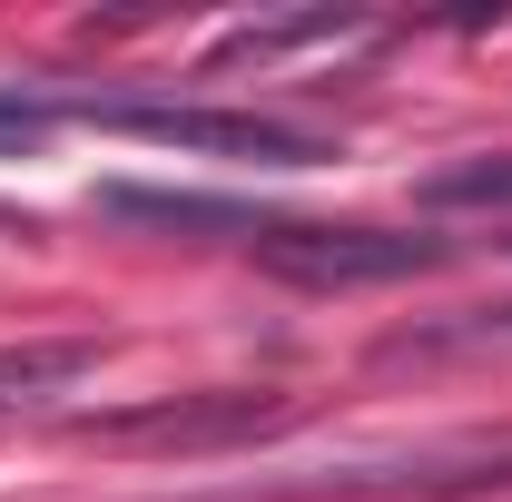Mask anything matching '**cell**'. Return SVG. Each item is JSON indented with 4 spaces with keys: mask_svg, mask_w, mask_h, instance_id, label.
<instances>
[{
    "mask_svg": "<svg viewBox=\"0 0 512 502\" xmlns=\"http://www.w3.org/2000/svg\"><path fill=\"white\" fill-rule=\"evenodd\" d=\"M247 247L286 286H394L434 276L444 237H394V227H325V217H247Z\"/></svg>",
    "mask_w": 512,
    "mask_h": 502,
    "instance_id": "6da1fadb",
    "label": "cell"
},
{
    "mask_svg": "<svg viewBox=\"0 0 512 502\" xmlns=\"http://www.w3.org/2000/svg\"><path fill=\"white\" fill-rule=\"evenodd\" d=\"M109 128L148 138V148H188V158H227V168H316L325 148L306 128H276L256 109H188V99H138V109H99Z\"/></svg>",
    "mask_w": 512,
    "mask_h": 502,
    "instance_id": "7a4b0ae2",
    "label": "cell"
},
{
    "mask_svg": "<svg viewBox=\"0 0 512 502\" xmlns=\"http://www.w3.org/2000/svg\"><path fill=\"white\" fill-rule=\"evenodd\" d=\"M286 424L276 394H227V404H138V414H99L89 434L99 443H237V434H266Z\"/></svg>",
    "mask_w": 512,
    "mask_h": 502,
    "instance_id": "3957f363",
    "label": "cell"
},
{
    "mask_svg": "<svg viewBox=\"0 0 512 502\" xmlns=\"http://www.w3.org/2000/svg\"><path fill=\"white\" fill-rule=\"evenodd\" d=\"M89 365H99V345H89V335H30V345H0V414L50 404V394L79 384Z\"/></svg>",
    "mask_w": 512,
    "mask_h": 502,
    "instance_id": "277c9868",
    "label": "cell"
},
{
    "mask_svg": "<svg viewBox=\"0 0 512 502\" xmlns=\"http://www.w3.org/2000/svg\"><path fill=\"white\" fill-rule=\"evenodd\" d=\"M365 20H335V10H306V20H256V30H237L217 60H276V50H306V40H355Z\"/></svg>",
    "mask_w": 512,
    "mask_h": 502,
    "instance_id": "5b68a950",
    "label": "cell"
},
{
    "mask_svg": "<svg viewBox=\"0 0 512 502\" xmlns=\"http://www.w3.org/2000/svg\"><path fill=\"white\" fill-rule=\"evenodd\" d=\"M434 207H512V148H493V158H463V168H444L434 178Z\"/></svg>",
    "mask_w": 512,
    "mask_h": 502,
    "instance_id": "8992f818",
    "label": "cell"
},
{
    "mask_svg": "<svg viewBox=\"0 0 512 502\" xmlns=\"http://www.w3.org/2000/svg\"><path fill=\"white\" fill-rule=\"evenodd\" d=\"M50 128H60V109H50V99H20V89H0V158L40 148Z\"/></svg>",
    "mask_w": 512,
    "mask_h": 502,
    "instance_id": "52a82bcc",
    "label": "cell"
}]
</instances>
